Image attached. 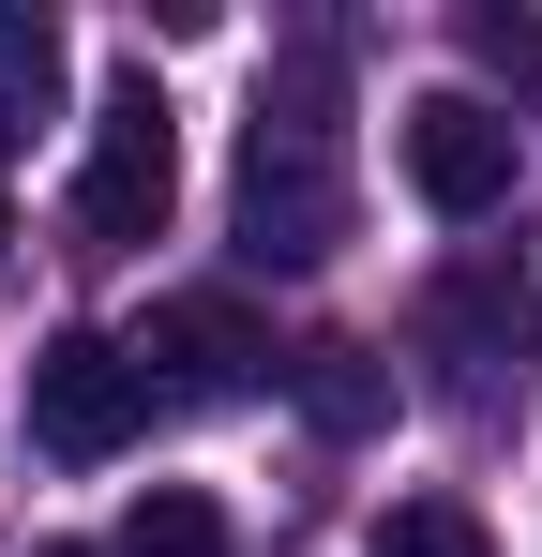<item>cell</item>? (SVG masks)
Returning a JSON list of instances; mask_svg holds the SVG:
<instances>
[{"label":"cell","mask_w":542,"mask_h":557,"mask_svg":"<svg viewBox=\"0 0 542 557\" xmlns=\"http://www.w3.org/2000/svg\"><path fill=\"white\" fill-rule=\"evenodd\" d=\"M347 121H332V61H286L257 91V136H242V257L257 272H317L347 242Z\"/></svg>","instance_id":"1"},{"label":"cell","mask_w":542,"mask_h":557,"mask_svg":"<svg viewBox=\"0 0 542 557\" xmlns=\"http://www.w3.org/2000/svg\"><path fill=\"white\" fill-rule=\"evenodd\" d=\"M167 211H181V121H167V91H151V61H136V76H106V106H90L76 242L90 257H136V242H167Z\"/></svg>","instance_id":"2"},{"label":"cell","mask_w":542,"mask_h":557,"mask_svg":"<svg viewBox=\"0 0 542 557\" xmlns=\"http://www.w3.org/2000/svg\"><path fill=\"white\" fill-rule=\"evenodd\" d=\"M136 422H151V376H136L121 332H46V347H30V437L61 467L136 453Z\"/></svg>","instance_id":"3"},{"label":"cell","mask_w":542,"mask_h":557,"mask_svg":"<svg viewBox=\"0 0 542 557\" xmlns=\"http://www.w3.org/2000/svg\"><path fill=\"white\" fill-rule=\"evenodd\" d=\"M392 151H407V196L438 211V226H482V211H513V121L482 91H422L392 121Z\"/></svg>","instance_id":"4"},{"label":"cell","mask_w":542,"mask_h":557,"mask_svg":"<svg viewBox=\"0 0 542 557\" xmlns=\"http://www.w3.org/2000/svg\"><path fill=\"white\" fill-rule=\"evenodd\" d=\"M271 362V332L226 301V286H196V301H151V332H136V376L151 392H181V407H242Z\"/></svg>","instance_id":"5"},{"label":"cell","mask_w":542,"mask_h":557,"mask_svg":"<svg viewBox=\"0 0 542 557\" xmlns=\"http://www.w3.org/2000/svg\"><path fill=\"white\" fill-rule=\"evenodd\" d=\"M286 392H301L317 437H377V422H392V362H377V347H301Z\"/></svg>","instance_id":"6"},{"label":"cell","mask_w":542,"mask_h":557,"mask_svg":"<svg viewBox=\"0 0 542 557\" xmlns=\"http://www.w3.org/2000/svg\"><path fill=\"white\" fill-rule=\"evenodd\" d=\"M46 106H61V30H46L30 0H0V151H15Z\"/></svg>","instance_id":"7"},{"label":"cell","mask_w":542,"mask_h":557,"mask_svg":"<svg viewBox=\"0 0 542 557\" xmlns=\"http://www.w3.org/2000/svg\"><path fill=\"white\" fill-rule=\"evenodd\" d=\"M121 557H242V528H226L196 482H151V497L121 512Z\"/></svg>","instance_id":"8"},{"label":"cell","mask_w":542,"mask_h":557,"mask_svg":"<svg viewBox=\"0 0 542 557\" xmlns=\"http://www.w3.org/2000/svg\"><path fill=\"white\" fill-rule=\"evenodd\" d=\"M377 557H497V543H482L467 497H392V512H377Z\"/></svg>","instance_id":"9"},{"label":"cell","mask_w":542,"mask_h":557,"mask_svg":"<svg viewBox=\"0 0 542 557\" xmlns=\"http://www.w3.org/2000/svg\"><path fill=\"white\" fill-rule=\"evenodd\" d=\"M467 61L513 76V91H542V15H467Z\"/></svg>","instance_id":"10"},{"label":"cell","mask_w":542,"mask_h":557,"mask_svg":"<svg viewBox=\"0 0 542 557\" xmlns=\"http://www.w3.org/2000/svg\"><path fill=\"white\" fill-rule=\"evenodd\" d=\"M497 332H513V347H542V226L513 242V286H497Z\"/></svg>","instance_id":"11"},{"label":"cell","mask_w":542,"mask_h":557,"mask_svg":"<svg viewBox=\"0 0 542 557\" xmlns=\"http://www.w3.org/2000/svg\"><path fill=\"white\" fill-rule=\"evenodd\" d=\"M46 557H90V543H46Z\"/></svg>","instance_id":"12"}]
</instances>
